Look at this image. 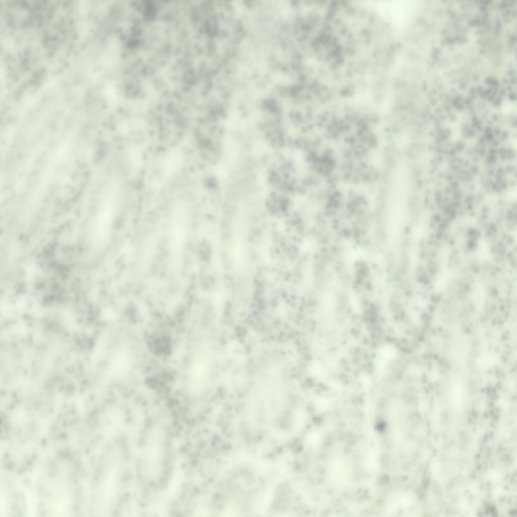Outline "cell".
I'll use <instances>...</instances> for the list:
<instances>
[{
  "label": "cell",
  "instance_id": "6da1fadb",
  "mask_svg": "<svg viewBox=\"0 0 517 517\" xmlns=\"http://www.w3.org/2000/svg\"><path fill=\"white\" fill-rule=\"evenodd\" d=\"M416 7V5L413 1H392L379 5L382 15L399 26L407 23Z\"/></svg>",
  "mask_w": 517,
  "mask_h": 517
}]
</instances>
